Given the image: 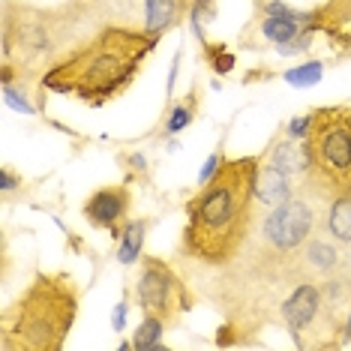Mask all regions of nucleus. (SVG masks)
I'll return each instance as SVG.
<instances>
[{"mask_svg": "<svg viewBox=\"0 0 351 351\" xmlns=\"http://www.w3.org/2000/svg\"><path fill=\"white\" fill-rule=\"evenodd\" d=\"M121 243H117V258L121 265H132V261L141 258V246H145V237H147V222L145 219H132L121 228Z\"/></svg>", "mask_w": 351, "mask_h": 351, "instance_id": "nucleus-15", "label": "nucleus"}, {"mask_svg": "<svg viewBox=\"0 0 351 351\" xmlns=\"http://www.w3.org/2000/svg\"><path fill=\"white\" fill-rule=\"evenodd\" d=\"M255 156L228 159L213 178L204 180L202 193L186 202V228H183V252L202 265L219 267L243 252L252 228V198L258 183Z\"/></svg>", "mask_w": 351, "mask_h": 351, "instance_id": "nucleus-1", "label": "nucleus"}, {"mask_svg": "<svg viewBox=\"0 0 351 351\" xmlns=\"http://www.w3.org/2000/svg\"><path fill=\"white\" fill-rule=\"evenodd\" d=\"M282 318H285V324H289V330L294 333V339L300 342V333L303 330H315L318 324L330 327L339 315L333 313L330 306H327L322 285L303 279L298 289H294L289 298H285V303H282Z\"/></svg>", "mask_w": 351, "mask_h": 351, "instance_id": "nucleus-9", "label": "nucleus"}, {"mask_svg": "<svg viewBox=\"0 0 351 351\" xmlns=\"http://www.w3.org/2000/svg\"><path fill=\"white\" fill-rule=\"evenodd\" d=\"M210 60H213V69L217 73H228L231 66H234V58L222 49V45H217V49H210Z\"/></svg>", "mask_w": 351, "mask_h": 351, "instance_id": "nucleus-20", "label": "nucleus"}, {"mask_svg": "<svg viewBox=\"0 0 351 351\" xmlns=\"http://www.w3.org/2000/svg\"><path fill=\"white\" fill-rule=\"evenodd\" d=\"M303 183L318 202L351 195V102L309 114L303 135Z\"/></svg>", "mask_w": 351, "mask_h": 351, "instance_id": "nucleus-4", "label": "nucleus"}, {"mask_svg": "<svg viewBox=\"0 0 351 351\" xmlns=\"http://www.w3.org/2000/svg\"><path fill=\"white\" fill-rule=\"evenodd\" d=\"M135 298H138L141 313L159 315L165 322H174L180 313L193 309L189 289L156 255H145L141 258V270H138V279H135Z\"/></svg>", "mask_w": 351, "mask_h": 351, "instance_id": "nucleus-6", "label": "nucleus"}, {"mask_svg": "<svg viewBox=\"0 0 351 351\" xmlns=\"http://www.w3.org/2000/svg\"><path fill=\"white\" fill-rule=\"evenodd\" d=\"M0 174H3V186H0V189H3V193H12L15 183H19V178H15L12 169H6V165H3V171H0Z\"/></svg>", "mask_w": 351, "mask_h": 351, "instance_id": "nucleus-22", "label": "nucleus"}, {"mask_svg": "<svg viewBox=\"0 0 351 351\" xmlns=\"http://www.w3.org/2000/svg\"><path fill=\"white\" fill-rule=\"evenodd\" d=\"M156 39L159 36L147 34L145 27H102L97 36L45 69L43 90L73 93L87 106H102L135 82L156 49Z\"/></svg>", "mask_w": 351, "mask_h": 351, "instance_id": "nucleus-2", "label": "nucleus"}, {"mask_svg": "<svg viewBox=\"0 0 351 351\" xmlns=\"http://www.w3.org/2000/svg\"><path fill=\"white\" fill-rule=\"evenodd\" d=\"M130 204L132 198L126 186H106L84 202V219L93 228H108L117 237V231L123 228L126 217H130Z\"/></svg>", "mask_w": 351, "mask_h": 351, "instance_id": "nucleus-10", "label": "nucleus"}, {"mask_svg": "<svg viewBox=\"0 0 351 351\" xmlns=\"http://www.w3.org/2000/svg\"><path fill=\"white\" fill-rule=\"evenodd\" d=\"M315 228V207L303 198H285L274 204L261 226V246L282 261H291V255L313 237Z\"/></svg>", "mask_w": 351, "mask_h": 351, "instance_id": "nucleus-7", "label": "nucleus"}, {"mask_svg": "<svg viewBox=\"0 0 351 351\" xmlns=\"http://www.w3.org/2000/svg\"><path fill=\"white\" fill-rule=\"evenodd\" d=\"M186 6L189 0H145V30L154 36H162L183 19Z\"/></svg>", "mask_w": 351, "mask_h": 351, "instance_id": "nucleus-12", "label": "nucleus"}, {"mask_svg": "<svg viewBox=\"0 0 351 351\" xmlns=\"http://www.w3.org/2000/svg\"><path fill=\"white\" fill-rule=\"evenodd\" d=\"M313 30H322L337 45H351V0H327L313 10Z\"/></svg>", "mask_w": 351, "mask_h": 351, "instance_id": "nucleus-11", "label": "nucleus"}, {"mask_svg": "<svg viewBox=\"0 0 351 351\" xmlns=\"http://www.w3.org/2000/svg\"><path fill=\"white\" fill-rule=\"evenodd\" d=\"M126 303H117V309H114V330H123V318H126Z\"/></svg>", "mask_w": 351, "mask_h": 351, "instance_id": "nucleus-23", "label": "nucleus"}, {"mask_svg": "<svg viewBox=\"0 0 351 351\" xmlns=\"http://www.w3.org/2000/svg\"><path fill=\"white\" fill-rule=\"evenodd\" d=\"M78 315V285L69 274H36L0 315L3 351H60Z\"/></svg>", "mask_w": 351, "mask_h": 351, "instance_id": "nucleus-3", "label": "nucleus"}, {"mask_svg": "<svg viewBox=\"0 0 351 351\" xmlns=\"http://www.w3.org/2000/svg\"><path fill=\"white\" fill-rule=\"evenodd\" d=\"M193 12L213 15V12H217V0H193Z\"/></svg>", "mask_w": 351, "mask_h": 351, "instance_id": "nucleus-21", "label": "nucleus"}, {"mask_svg": "<svg viewBox=\"0 0 351 351\" xmlns=\"http://www.w3.org/2000/svg\"><path fill=\"white\" fill-rule=\"evenodd\" d=\"M165 324H169L165 318L145 313L138 330H135V342H132V346L141 348V351H145V348H159V339H162V333H165Z\"/></svg>", "mask_w": 351, "mask_h": 351, "instance_id": "nucleus-17", "label": "nucleus"}, {"mask_svg": "<svg viewBox=\"0 0 351 351\" xmlns=\"http://www.w3.org/2000/svg\"><path fill=\"white\" fill-rule=\"evenodd\" d=\"M195 111H198V97L193 93V97H186L180 102V106L171 108V114L165 117V132L174 135V132H183L189 123L195 121Z\"/></svg>", "mask_w": 351, "mask_h": 351, "instance_id": "nucleus-18", "label": "nucleus"}, {"mask_svg": "<svg viewBox=\"0 0 351 351\" xmlns=\"http://www.w3.org/2000/svg\"><path fill=\"white\" fill-rule=\"evenodd\" d=\"M255 195H258L265 204H279V202H285V198H291V180H289V174L265 162L258 169Z\"/></svg>", "mask_w": 351, "mask_h": 351, "instance_id": "nucleus-13", "label": "nucleus"}, {"mask_svg": "<svg viewBox=\"0 0 351 351\" xmlns=\"http://www.w3.org/2000/svg\"><path fill=\"white\" fill-rule=\"evenodd\" d=\"M318 78H322V63H318V60L303 63V66L289 69V73H285V82L294 84V87H309V84H315Z\"/></svg>", "mask_w": 351, "mask_h": 351, "instance_id": "nucleus-19", "label": "nucleus"}, {"mask_svg": "<svg viewBox=\"0 0 351 351\" xmlns=\"http://www.w3.org/2000/svg\"><path fill=\"white\" fill-rule=\"evenodd\" d=\"M289 276L294 279H309V282H330V279H346L351 276V261L339 241L327 237H309L289 261Z\"/></svg>", "mask_w": 351, "mask_h": 351, "instance_id": "nucleus-8", "label": "nucleus"}, {"mask_svg": "<svg viewBox=\"0 0 351 351\" xmlns=\"http://www.w3.org/2000/svg\"><path fill=\"white\" fill-rule=\"evenodd\" d=\"M267 165H274V169L291 174L294 169H303V156L298 150V138H279L274 150H270L267 156Z\"/></svg>", "mask_w": 351, "mask_h": 351, "instance_id": "nucleus-16", "label": "nucleus"}, {"mask_svg": "<svg viewBox=\"0 0 351 351\" xmlns=\"http://www.w3.org/2000/svg\"><path fill=\"white\" fill-rule=\"evenodd\" d=\"M73 21L75 19L69 15V10H19V15H15L10 6L3 25V54L10 58L12 51H19V58L27 63L49 60L73 39Z\"/></svg>", "mask_w": 351, "mask_h": 351, "instance_id": "nucleus-5", "label": "nucleus"}, {"mask_svg": "<svg viewBox=\"0 0 351 351\" xmlns=\"http://www.w3.org/2000/svg\"><path fill=\"white\" fill-rule=\"evenodd\" d=\"M324 234H330L333 241H339L342 246L351 243V195H342V198L327 202Z\"/></svg>", "mask_w": 351, "mask_h": 351, "instance_id": "nucleus-14", "label": "nucleus"}]
</instances>
